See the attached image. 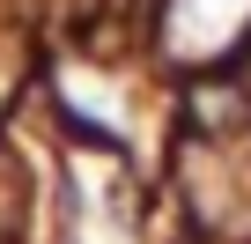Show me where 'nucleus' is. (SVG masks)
I'll return each instance as SVG.
<instances>
[{
  "instance_id": "1",
  "label": "nucleus",
  "mask_w": 251,
  "mask_h": 244,
  "mask_svg": "<svg viewBox=\"0 0 251 244\" xmlns=\"http://www.w3.org/2000/svg\"><path fill=\"white\" fill-rule=\"evenodd\" d=\"M251 0H177V37L185 45H222L236 23H244Z\"/></svg>"
}]
</instances>
